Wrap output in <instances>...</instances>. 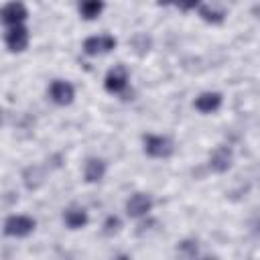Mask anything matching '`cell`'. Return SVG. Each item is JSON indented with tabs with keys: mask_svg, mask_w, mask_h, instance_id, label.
<instances>
[{
	"mask_svg": "<svg viewBox=\"0 0 260 260\" xmlns=\"http://www.w3.org/2000/svg\"><path fill=\"white\" fill-rule=\"evenodd\" d=\"M142 150L150 158H171L175 154V142L167 134H144L142 136Z\"/></svg>",
	"mask_w": 260,
	"mask_h": 260,
	"instance_id": "1",
	"label": "cell"
},
{
	"mask_svg": "<svg viewBox=\"0 0 260 260\" xmlns=\"http://www.w3.org/2000/svg\"><path fill=\"white\" fill-rule=\"evenodd\" d=\"M37 230V219L26 213H10L2 223L6 238H26Z\"/></svg>",
	"mask_w": 260,
	"mask_h": 260,
	"instance_id": "2",
	"label": "cell"
},
{
	"mask_svg": "<svg viewBox=\"0 0 260 260\" xmlns=\"http://www.w3.org/2000/svg\"><path fill=\"white\" fill-rule=\"evenodd\" d=\"M152 207H154V199H152L150 193H144V191H134L124 201V211L132 219H144V217H148L150 211H152Z\"/></svg>",
	"mask_w": 260,
	"mask_h": 260,
	"instance_id": "3",
	"label": "cell"
},
{
	"mask_svg": "<svg viewBox=\"0 0 260 260\" xmlns=\"http://www.w3.org/2000/svg\"><path fill=\"white\" fill-rule=\"evenodd\" d=\"M116 47H118V39H116L114 35H108V32L91 35V37L83 39V43H81V51H83V55H87V57H102V55H108V53H112Z\"/></svg>",
	"mask_w": 260,
	"mask_h": 260,
	"instance_id": "4",
	"label": "cell"
},
{
	"mask_svg": "<svg viewBox=\"0 0 260 260\" xmlns=\"http://www.w3.org/2000/svg\"><path fill=\"white\" fill-rule=\"evenodd\" d=\"M128 85H130V73H128L126 65H122V63L110 67L108 73L104 75V89L112 95L124 93L128 89Z\"/></svg>",
	"mask_w": 260,
	"mask_h": 260,
	"instance_id": "5",
	"label": "cell"
},
{
	"mask_svg": "<svg viewBox=\"0 0 260 260\" xmlns=\"http://www.w3.org/2000/svg\"><path fill=\"white\" fill-rule=\"evenodd\" d=\"M30 43V30L26 24H14V26H6L4 30V45L10 53H22L26 51Z\"/></svg>",
	"mask_w": 260,
	"mask_h": 260,
	"instance_id": "6",
	"label": "cell"
},
{
	"mask_svg": "<svg viewBox=\"0 0 260 260\" xmlns=\"http://www.w3.org/2000/svg\"><path fill=\"white\" fill-rule=\"evenodd\" d=\"M47 98L55 106H69L75 100V87L67 79H53L47 87Z\"/></svg>",
	"mask_w": 260,
	"mask_h": 260,
	"instance_id": "7",
	"label": "cell"
},
{
	"mask_svg": "<svg viewBox=\"0 0 260 260\" xmlns=\"http://www.w3.org/2000/svg\"><path fill=\"white\" fill-rule=\"evenodd\" d=\"M232 165H234V150H232L230 146H225V144H217V146L209 152V156H207V167H209V171H213V173H217V175L228 173V171L232 169Z\"/></svg>",
	"mask_w": 260,
	"mask_h": 260,
	"instance_id": "8",
	"label": "cell"
},
{
	"mask_svg": "<svg viewBox=\"0 0 260 260\" xmlns=\"http://www.w3.org/2000/svg\"><path fill=\"white\" fill-rule=\"evenodd\" d=\"M2 22L4 26H14V24H24L28 20V8L22 0H10L2 6Z\"/></svg>",
	"mask_w": 260,
	"mask_h": 260,
	"instance_id": "9",
	"label": "cell"
},
{
	"mask_svg": "<svg viewBox=\"0 0 260 260\" xmlns=\"http://www.w3.org/2000/svg\"><path fill=\"white\" fill-rule=\"evenodd\" d=\"M61 221H63V225H65L67 230L77 232V230H83V228L89 223V213H87L85 207L73 203V205H67V207L63 209Z\"/></svg>",
	"mask_w": 260,
	"mask_h": 260,
	"instance_id": "10",
	"label": "cell"
},
{
	"mask_svg": "<svg viewBox=\"0 0 260 260\" xmlns=\"http://www.w3.org/2000/svg\"><path fill=\"white\" fill-rule=\"evenodd\" d=\"M221 104H223V95L219 93V91H201L195 100H193V108L199 112V114H203V116H207V114H215L219 108H221Z\"/></svg>",
	"mask_w": 260,
	"mask_h": 260,
	"instance_id": "11",
	"label": "cell"
},
{
	"mask_svg": "<svg viewBox=\"0 0 260 260\" xmlns=\"http://www.w3.org/2000/svg\"><path fill=\"white\" fill-rule=\"evenodd\" d=\"M108 173V162L102 156H87L83 162V181L85 183H100Z\"/></svg>",
	"mask_w": 260,
	"mask_h": 260,
	"instance_id": "12",
	"label": "cell"
},
{
	"mask_svg": "<svg viewBox=\"0 0 260 260\" xmlns=\"http://www.w3.org/2000/svg\"><path fill=\"white\" fill-rule=\"evenodd\" d=\"M104 10H106V2L104 0H77V12L87 22L100 18Z\"/></svg>",
	"mask_w": 260,
	"mask_h": 260,
	"instance_id": "13",
	"label": "cell"
},
{
	"mask_svg": "<svg viewBox=\"0 0 260 260\" xmlns=\"http://www.w3.org/2000/svg\"><path fill=\"white\" fill-rule=\"evenodd\" d=\"M197 12H199V18L205 20L207 24H221V22L225 20V12H223V10L211 8V6H207V4H201V6L197 8Z\"/></svg>",
	"mask_w": 260,
	"mask_h": 260,
	"instance_id": "14",
	"label": "cell"
},
{
	"mask_svg": "<svg viewBox=\"0 0 260 260\" xmlns=\"http://www.w3.org/2000/svg\"><path fill=\"white\" fill-rule=\"evenodd\" d=\"M22 181H24L26 189H37L43 183V173L39 171V167H26L22 173Z\"/></svg>",
	"mask_w": 260,
	"mask_h": 260,
	"instance_id": "15",
	"label": "cell"
},
{
	"mask_svg": "<svg viewBox=\"0 0 260 260\" xmlns=\"http://www.w3.org/2000/svg\"><path fill=\"white\" fill-rule=\"evenodd\" d=\"M122 232V219L118 215H108L102 223V234L112 238V236H118Z\"/></svg>",
	"mask_w": 260,
	"mask_h": 260,
	"instance_id": "16",
	"label": "cell"
},
{
	"mask_svg": "<svg viewBox=\"0 0 260 260\" xmlns=\"http://www.w3.org/2000/svg\"><path fill=\"white\" fill-rule=\"evenodd\" d=\"M171 4L181 12H191V10H197L203 4V0H173Z\"/></svg>",
	"mask_w": 260,
	"mask_h": 260,
	"instance_id": "17",
	"label": "cell"
},
{
	"mask_svg": "<svg viewBox=\"0 0 260 260\" xmlns=\"http://www.w3.org/2000/svg\"><path fill=\"white\" fill-rule=\"evenodd\" d=\"M156 2H158V4H160V6H169V4H171V2H173V0H156Z\"/></svg>",
	"mask_w": 260,
	"mask_h": 260,
	"instance_id": "18",
	"label": "cell"
}]
</instances>
